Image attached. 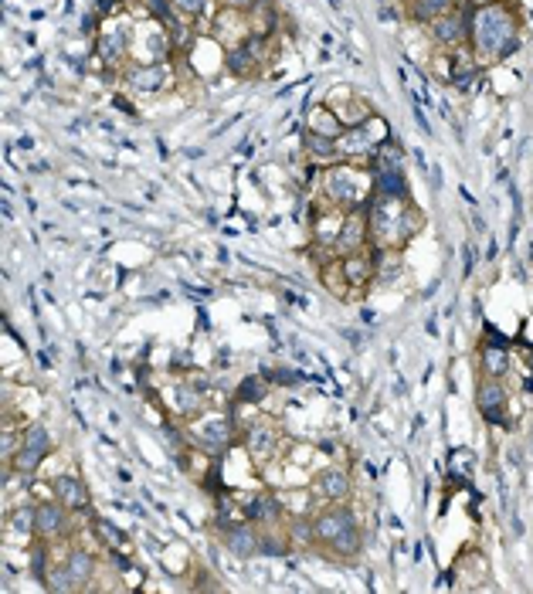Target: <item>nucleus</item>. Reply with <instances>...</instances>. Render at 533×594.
<instances>
[{"instance_id": "1", "label": "nucleus", "mask_w": 533, "mask_h": 594, "mask_svg": "<svg viewBox=\"0 0 533 594\" xmlns=\"http://www.w3.org/2000/svg\"><path fill=\"white\" fill-rule=\"evenodd\" d=\"M520 14L513 4L496 0L486 7H473V20H469V48L482 68H489L496 61L510 58L520 48Z\"/></svg>"}, {"instance_id": "2", "label": "nucleus", "mask_w": 533, "mask_h": 594, "mask_svg": "<svg viewBox=\"0 0 533 594\" xmlns=\"http://www.w3.org/2000/svg\"><path fill=\"white\" fill-rule=\"evenodd\" d=\"M367 225H370V238L374 249H394L408 245L421 231V214L408 197H384L374 194L367 201Z\"/></svg>"}, {"instance_id": "3", "label": "nucleus", "mask_w": 533, "mask_h": 594, "mask_svg": "<svg viewBox=\"0 0 533 594\" xmlns=\"http://www.w3.org/2000/svg\"><path fill=\"white\" fill-rule=\"evenodd\" d=\"M323 191L330 197V204L340 208L343 214L357 211L374 197V177H370V170H363L361 163L340 160V163L323 170Z\"/></svg>"}, {"instance_id": "4", "label": "nucleus", "mask_w": 533, "mask_h": 594, "mask_svg": "<svg viewBox=\"0 0 533 594\" xmlns=\"http://www.w3.org/2000/svg\"><path fill=\"white\" fill-rule=\"evenodd\" d=\"M387 136H391L387 123L374 113L367 123H361V126H350V130H343V133L337 136V160H350V163H361L363 167V160L374 154Z\"/></svg>"}, {"instance_id": "5", "label": "nucleus", "mask_w": 533, "mask_h": 594, "mask_svg": "<svg viewBox=\"0 0 533 594\" xmlns=\"http://www.w3.org/2000/svg\"><path fill=\"white\" fill-rule=\"evenodd\" d=\"M184 439L191 441L201 455H221L235 441V422L228 415H197Z\"/></svg>"}, {"instance_id": "6", "label": "nucleus", "mask_w": 533, "mask_h": 594, "mask_svg": "<svg viewBox=\"0 0 533 594\" xmlns=\"http://www.w3.org/2000/svg\"><path fill=\"white\" fill-rule=\"evenodd\" d=\"M123 85L133 92V96L153 99V96H163L167 89L173 85V72L167 61H130L123 72Z\"/></svg>"}, {"instance_id": "7", "label": "nucleus", "mask_w": 533, "mask_h": 594, "mask_svg": "<svg viewBox=\"0 0 533 594\" xmlns=\"http://www.w3.org/2000/svg\"><path fill=\"white\" fill-rule=\"evenodd\" d=\"M268 51H272V38H266V35H248L242 44H235V48L225 51V72L235 78L262 75Z\"/></svg>"}, {"instance_id": "8", "label": "nucleus", "mask_w": 533, "mask_h": 594, "mask_svg": "<svg viewBox=\"0 0 533 594\" xmlns=\"http://www.w3.org/2000/svg\"><path fill=\"white\" fill-rule=\"evenodd\" d=\"M133 20H109L96 41V55L102 68H126V55H133Z\"/></svg>"}, {"instance_id": "9", "label": "nucleus", "mask_w": 533, "mask_h": 594, "mask_svg": "<svg viewBox=\"0 0 533 594\" xmlns=\"http://www.w3.org/2000/svg\"><path fill=\"white\" fill-rule=\"evenodd\" d=\"M52 452V432L44 428V424H28L24 432H20V448L18 455L11 459V465L18 469V476H35L41 469V462H44V455Z\"/></svg>"}, {"instance_id": "10", "label": "nucleus", "mask_w": 533, "mask_h": 594, "mask_svg": "<svg viewBox=\"0 0 533 594\" xmlns=\"http://www.w3.org/2000/svg\"><path fill=\"white\" fill-rule=\"evenodd\" d=\"M469 20H473V4L465 0L462 7H456V11H449V14H442L438 20H432V24H428V35H432V41H435L438 48L452 51V48L469 44Z\"/></svg>"}, {"instance_id": "11", "label": "nucleus", "mask_w": 533, "mask_h": 594, "mask_svg": "<svg viewBox=\"0 0 533 594\" xmlns=\"http://www.w3.org/2000/svg\"><path fill=\"white\" fill-rule=\"evenodd\" d=\"M133 55L136 61H167L171 55H177L171 44V35L160 20H147L139 24L133 35Z\"/></svg>"}, {"instance_id": "12", "label": "nucleus", "mask_w": 533, "mask_h": 594, "mask_svg": "<svg viewBox=\"0 0 533 594\" xmlns=\"http://www.w3.org/2000/svg\"><path fill=\"white\" fill-rule=\"evenodd\" d=\"M367 238H370V225H367V211L357 208V211H346L337 228V238H333V258H343V255H354V251L367 249Z\"/></svg>"}, {"instance_id": "13", "label": "nucleus", "mask_w": 533, "mask_h": 594, "mask_svg": "<svg viewBox=\"0 0 533 594\" xmlns=\"http://www.w3.org/2000/svg\"><path fill=\"white\" fill-rule=\"evenodd\" d=\"M242 445H245L248 459L255 462V465H266V462L275 459V452L282 448V435H279V428L272 422H255L245 428Z\"/></svg>"}, {"instance_id": "14", "label": "nucleus", "mask_w": 533, "mask_h": 594, "mask_svg": "<svg viewBox=\"0 0 533 594\" xmlns=\"http://www.w3.org/2000/svg\"><path fill=\"white\" fill-rule=\"evenodd\" d=\"M211 384L204 377H191V381H177L171 387V411L177 418H197L204 415V398H208Z\"/></svg>"}, {"instance_id": "15", "label": "nucleus", "mask_w": 533, "mask_h": 594, "mask_svg": "<svg viewBox=\"0 0 533 594\" xmlns=\"http://www.w3.org/2000/svg\"><path fill=\"white\" fill-rule=\"evenodd\" d=\"M309 493H313L316 503H323V506H330V503H346L350 493H354V479H350L346 469L330 465V469H323V472H316V479H313V486H309Z\"/></svg>"}, {"instance_id": "16", "label": "nucleus", "mask_w": 533, "mask_h": 594, "mask_svg": "<svg viewBox=\"0 0 533 594\" xmlns=\"http://www.w3.org/2000/svg\"><path fill=\"white\" fill-rule=\"evenodd\" d=\"M506 401H510V394H506V387L499 384V377H486V381L479 384V391H476L479 415L489 424H499V428L510 424V418H506Z\"/></svg>"}, {"instance_id": "17", "label": "nucleus", "mask_w": 533, "mask_h": 594, "mask_svg": "<svg viewBox=\"0 0 533 594\" xmlns=\"http://www.w3.org/2000/svg\"><path fill=\"white\" fill-rule=\"evenodd\" d=\"M313 523H316V540H320V543H333L340 534H346V530L357 527V517H354L350 506L330 503V506H323V510L313 517Z\"/></svg>"}, {"instance_id": "18", "label": "nucleus", "mask_w": 533, "mask_h": 594, "mask_svg": "<svg viewBox=\"0 0 533 594\" xmlns=\"http://www.w3.org/2000/svg\"><path fill=\"white\" fill-rule=\"evenodd\" d=\"M245 519H251L255 527H279L286 523V503L272 489H262L245 503Z\"/></svg>"}, {"instance_id": "19", "label": "nucleus", "mask_w": 533, "mask_h": 594, "mask_svg": "<svg viewBox=\"0 0 533 594\" xmlns=\"http://www.w3.org/2000/svg\"><path fill=\"white\" fill-rule=\"evenodd\" d=\"M479 364L486 370V377H506L510 370V344L489 326H486V344L479 346Z\"/></svg>"}, {"instance_id": "20", "label": "nucleus", "mask_w": 533, "mask_h": 594, "mask_svg": "<svg viewBox=\"0 0 533 594\" xmlns=\"http://www.w3.org/2000/svg\"><path fill=\"white\" fill-rule=\"evenodd\" d=\"M52 496H55L65 510H72V513H85L89 503H92L89 486L78 479V476H72V472H65V476H58V479L52 482Z\"/></svg>"}, {"instance_id": "21", "label": "nucleus", "mask_w": 533, "mask_h": 594, "mask_svg": "<svg viewBox=\"0 0 533 594\" xmlns=\"http://www.w3.org/2000/svg\"><path fill=\"white\" fill-rule=\"evenodd\" d=\"M68 513L58 499H48V503H38V523H35V534L44 540H61L68 534Z\"/></svg>"}, {"instance_id": "22", "label": "nucleus", "mask_w": 533, "mask_h": 594, "mask_svg": "<svg viewBox=\"0 0 533 594\" xmlns=\"http://www.w3.org/2000/svg\"><path fill=\"white\" fill-rule=\"evenodd\" d=\"M340 265H343V275H346L350 289L367 286V282L374 279V272H378V265H374V255H370L367 249H363V251H354V255H343Z\"/></svg>"}, {"instance_id": "23", "label": "nucleus", "mask_w": 533, "mask_h": 594, "mask_svg": "<svg viewBox=\"0 0 533 594\" xmlns=\"http://www.w3.org/2000/svg\"><path fill=\"white\" fill-rule=\"evenodd\" d=\"M456 571H458L456 577L462 588H479V584H486V577H489V564H486V557L479 554V550H465V554L458 557Z\"/></svg>"}, {"instance_id": "24", "label": "nucleus", "mask_w": 533, "mask_h": 594, "mask_svg": "<svg viewBox=\"0 0 533 594\" xmlns=\"http://www.w3.org/2000/svg\"><path fill=\"white\" fill-rule=\"evenodd\" d=\"M225 547H228V554L235 557H251L259 554V530H255V523L251 519H242L238 527H231L228 534H225Z\"/></svg>"}, {"instance_id": "25", "label": "nucleus", "mask_w": 533, "mask_h": 594, "mask_svg": "<svg viewBox=\"0 0 533 594\" xmlns=\"http://www.w3.org/2000/svg\"><path fill=\"white\" fill-rule=\"evenodd\" d=\"M61 564L68 567V574L76 577L82 588H85L99 571V557L92 554V550H85V547H68V554H65Z\"/></svg>"}, {"instance_id": "26", "label": "nucleus", "mask_w": 533, "mask_h": 594, "mask_svg": "<svg viewBox=\"0 0 533 594\" xmlns=\"http://www.w3.org/2000/svg\"><path fill=\"white\" fill-rule=\"evenodd\" d=\"M35 523H38V503H18L7 510V530L24 540H35Z\"/></svg>"}, {"instance_id": "27", "label": "nucleus", "mask_w": 533, "mask_h": 594, "mask_svg": "<svg viewBox=\"0 0 533 594\" xmlns=\"http://www.w3.org/2000/svg\"><path fill=\"white\" fill-rule=\"evenodd\" d=\"M374 177V194H384V197H408V180L401 167H378L370 170Z\"/></svg>"}, {"instance_id": "28", "label": "nucleus", "mask_w": 533, "mask_h": 594, "mask_svg": "<svg viewBox=\"0 0 533 594\" xmlns=\"http://www.w3.org/2000/svg\"><path fill=\"white\" fill-rule=\"evenodd\" d=\"M449 11H456V0H408V18L415 24H432Z\"/></svg>"}, {"instance_id": "29", "label": "nucleus", "mask_w": 533, "mask_h": 594, "mask_svg": "<svg viewBox=\"0 0 533 594\" xmlns=\"http://www.w3.org/2000/svg\"><path fill=\"white\" fill-rule=\"evenodd\" d=\"M28 560H31V574L38 577V584H48V574H52V540L35 537L31 547H28Z\"/></svg>"}, {"instance_id": "30", "label": "nucleus", "mask_w": 533, "mask_h": 594, "mask_svg": "<svg viewBox=\"0 0 533 594\" xmlns=\"http://www.w3.org/2000/svg\"><path fill=\"white\" fill-rule=\"evenodd\" d=\"M303 147L316 163H333V160H337V139H333V136H320V133H313V130H306Z\"/></svg>"}, {"instance_id": "31", "label": "nucleus", "mask_w": 533, "mask_h": 594, "mask_svg": "<svg viewBox=\"0 0 533 594\" xmlns=\"http://www.w3.org/2000/svg\"><path fill=\"white\" fill-rule=\"evenodd\" d=\"M309 130H313V133H320V136H333V139H337V136L343 133V123H340V115L333 113L330 106H320V109H313V113H309Z\"/></svg>"}, {"instance_id": "32", "label": "nucleus", "mask_w": 533, "mask_h": 594, "mask_svg": "<svg viewBox=\"0 0 533 594\" xmlns=\"http://www.w3.org/2000/svg\"><path fill=\"white\" fill-rule=\"evenodd\" d=\"M292 550V540L289 534H275V527H262V534H259V554H268V557H286Z\"/></svg>"}, {"instance_id": "33", "label": "nucleus", "mask_w": 533, "mask_h": 594, "mask_svg": "<svg viewBox=\"0 0 533 594\" xmlns=\"http://www.w3.org/2000/svg\"><path fill=\"white\" fill-rule=\"evenodd\" d=\"M89 527H92V534L99 537V543L102 547H109V550H123L130 540H126V534L123 530H115L109 519H102V517H92L89 519Z\"/></svg>"}, {"instance_id": "34", "label": "nucleus", "mask_w": 533, "mask_h": 594, "mask_svg": "<svg viewBox=\"0 0 533 594\" xmlns=\"http://www.w3.org/2000/svg\"><path fill=\"white\" fill-rule=\"evenodd\" d=\"M323 286L337 296V299H343L346 292H350V282H346V275H343V265H340V258H333L330 265L323 269Z\"/></svg>"}, {"instance_id": "35", "label": "nucleus", "mask_w": 533, "mask_h": 594, "mask_svg": "<svg viewBox=\"0 0 533 594\" xmlns=\"http://www.w3.org/2000/svg\"><path fill=\"white\" fill-rule=\"evenodd\" d=\"M44 588H52V591H58V594L82 591V584L68 574V567H65V564H55V567H52V574H48V584H44Z\"/></svg>"}, {"instance_id": "36", "label": "nucleus", "mask_w": 533, "mask_h": 594, "mask_svg": "<svg viewBox=\"0 0 533 594\" xmlns=\"http://www.w3.org/2000/svg\"><path fill=\"white\" fill-rule=\"evenodd\" d=\"M171 4L180 18H204L211 11V0H171Z\"/></svg>"}, {"instance_id": "37", "label": "nucleus", "mask_w": 533, "mask_h": 594, "mask_svg": "<svg viewBox=\"0 0 533 594\" xmlns=\"http://www.w3.org/2000/svg\"><path fill=\"white\" fill-rule=\"evenodd\" d=\"M266 398V384L259 381V377H245L242 387H238V401H262Z\"/></svg>"}, {"instance_id": "38", "label": "nucleus", "mask_w": 533, "mask_h": 594, "mask_svg": "<svg viewBox=\"0 0 533 594\" xmlns=\"http://www.w3.org/2000/svg\"><path fill=\"white\" fill-rule=\"evenodd\" d=\"M259 4H262V0H225V7H235V11H255V7H259Z\"/></svg>"}, {"instance_id": "39", "label": "nucleus", "mask_w": 533, "mask_h": 594, "mask_svg": "<svg viewBox=\"0 0 533 594\" xmlns=\"http://www.w3.org/2000/svg\"><path fill=\"white\" fill-rule=\"evenodd\" d=\"M473 7H486V4H496V0H469Z\"/></svg>"}, {"instance_id": "40", "label": "nucleus", "mask_w": 533, "mask_h": 594, "mask_svg": "<svg viewBox=\"0 0 533 594\" xmlns=\"http://www.w3.org/2000/svg\"><path fill=\"white\" fill-rule=\"evenodd\" d=\"M523 387H527V391H533V374L527 377V384H523Z\"/></svg>"}, {"instance_id": "41", "label": "nucleus", "mask_w": 533, "mask_h": 594, "mask_svg": "<svg viewBox=\"0 0 533 594\" xmlns=\"http://www.w3.org/2000/svg\"><path fill=\"white\" fill-rule=\"evenodd\" d=\"M527 364H530V370H533V350H527Z\"/></svg>"}]
</instances>
